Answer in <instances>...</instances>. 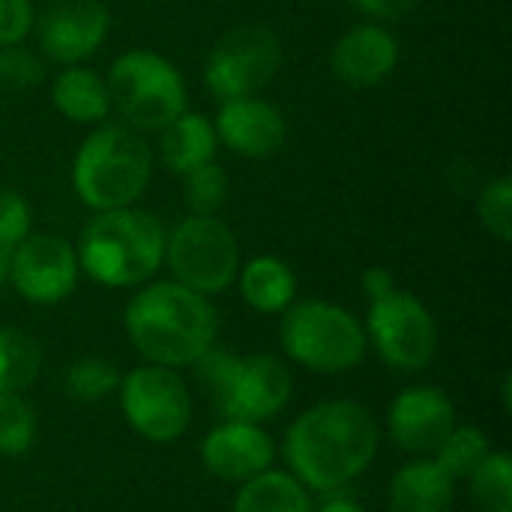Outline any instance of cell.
<instances>
[{
	"label": "cell",
	"mask_w": 512,
	"mask_h": 512,
	"mask_svg": "<svg viewBox=\"0 0 512 512\" xmlns=\"http://www.w3.org/2000/svg\"><path fill=\"white\" fill-rule=\"evenodd\" d=\"M45 81V60L30 51L24 42L0 48V87L3 90H27Z\"/></svg>",
	"instance_id": "cell-30"
},
{
	"label": "cell",
	"mask_w": 512,
	"mask_h": 512,
	"mask_svg": "<svg viewBox=\"0 0 512 512\" xmlns=\"http://www.w3.org/2000/svg\"><path fill=\"white\" fill-rule=\"evenodd\" d=\"M39 57L54 66H75L93 57L108 33L111 12L102 0H51L33 24Z\"/></svg>",
	"instance_id": "cell-13"
},
{
	"label": "cell",
	"mask_w": 512,
	"mask_h": 512,
	"mask_svg": "<svg viewBox=\"0 0 512 512\" xmlns=\"http://www.w3.org/2000/svg\"><path fill=\"white\" fill-rule=\"evenodd\" d=\"M228 174L213 159L183 174V201L195 216H216L228 201Z\"/></svg>",
	"instance_id": "cell-26"
},
{
	"label": "cell",
	"mask_w": 512,
	"mask_h": 512,
	"mask_svg": "<svg viewBox=\"0 0 512 512\" xmlns=\"http://www.w3.org/2000/svg\"><path fill=\"white\" fill-rule=\"evenodd\" d=\"M456 480L435 462L405 465L390 483V512H453Z\"/></svg>",
	"instance_id": "cell-20"
},
{
	"label": "cell",
	"mask_w": 512,
	"mask_h": 512,
	"mask_svg": "<svg viewBox=\"0 0 512 512\" xmlns=\"http://www.w3.org/2000/svg\"><path fill=\"white\" fill-rule=\"evenodd\" d=\"M390 435L414 456H432L456 426V408L438 387H408L390 405Z\"/></svg>",
	"instance_id": "cell-16"
},
{
	"label": "cell",
	"mask_w": 512,
	"mask_h": 512,
	"mask_svg": "<svg viewBox=\"0 0 512 512\" xmlns=\"http://www.w3.org/2000/svg\"><path fill=\"white\" fill-rule=\"evenodd\" d=\"M162 219L141 207H117L93 213L75 243L78 267L105 288L147 285L165 264Z\"/></svg>",
	"instance_id": "cell-3"
},
{
	"label": "cell",
	"mask_w": 512,
	"mask_h": 512,
	"mask_svg": "<svg viewBox=\"0 0 512 512\" xmlns=\"http://www.w3.org/2000/svg\"><path fill=\"white\" fill-rule=\"evenodd\" d=\"M165 264L174 282L213 297L234 285L240 270V243L219 216H183L165 234Z\"/></svg>",
	"instance_id": "cell-8"
},
{
	"label": "cell",
	"mask_w": 512,
	"mask_h": 512,
	"mask_svg": "<svg viewBox=\"0 0 512 512\" xmlns=\"http://www.w3.org/2000/svg\"><path fill=\"white\" fill-rule=\"evenodd\" d=\"M234 512H312V501L294 474L264 471L240 483Z\"/></svg>",
	"instance_id": "cell-22"
},
{
	"label": "cell",
	"mask_w": 512,
	"mask_h": 512,
	"mask_svg": "<svg viewBox=\"0 0 512 512\" xmlns=\"http://www.w3.org/2000/svg\"><path fill=\"white\" fill-rule=\"evenodd\" d=\"M282 315L279 339L297 366L336 375L363 363L366 327L348 309L330 300H294Z\"/></svg>",
	"instance_id": "cell-7"
},
{
	"label": "cell",
	"mask_w": 512,
	"mask_h": 512,
	"mask_svg": "<svg viewBox=\"0 0 512 512\" xmlns=\"http://www.w3.org/2000/svg\"><path fill=\"white\" fill-rule=\"evenodd\" d=\"M36 414L21 393H0V456H21L33 447Z\"/></svg>",
	"instance_id": "cell-28"
},
{
	"label": "cell",
	"mask_w": 512,
	"mask_h": 512,
	"mask_svg": "<svg viewBox=\"0 0 512 512\" xmlns=\"http://www.w3.org/2000/svg\"><path fill=\"white\" fill-rule=\"evenodd\" d=\"M195 366L210 387L216 408L240 423L270 420L288 405L294 390L291 369L273 354L237 357L213 345Z\"/></svg>",
	"instance_id": "cell-6"
},
{
	"label": "cell",
	"mask_w": 512,
	"mask_h": 512,
	"mask_svg": "<svg viewBox=\"0 0 512 512\" xmlns=\"http://www.w3.org/2000/svg\"><path fill=\"white\" fill-rule=\"evenodd\" d=\"M120 369L99 357H81L66 369V393L75 402H99L120 387Z\"/></svg>",
	"instance_id": "cell-27"
},
{
	"label": "cell",
	"mask_w": 512,
	"mask_h": 512,
	"mask_svg": "<svg viewBox=\"0 0 512 512\" xmlns=\"http://www.w3.org/2000/svg\"><path fill=\"white\" fill-rule=\"evenodd\" d=\"M51 105L78 126H99L111 117V96L105 75L96 69L75 63L60 66L57 78L51 81Z\"/></svg>",
	"instance_id": "cell-18"
},
{
	"label": "cell",
	"mask_w": 512,
	"mask_h": 512,
	"mask_svg": "<svg viewBox=\"0 0 512 512\" xmlns=\"http://www.w3.org/2000/svg\"><path fill=\"white\" fill-rule=\"evenodd\" d=\"M318 512H366L357 501H345V498H339V501H327L324 507Z\"/></svg>",
	"instance_id": "cell-35"
},
{
	"label": "cell",
	"mask_w": 512,
	"mask_h": 512,
	"mask_svg": "<svg viewBox=\"0 0 512 512\" xmlns=\"http://www.w3.org/2000/svg\"><path fill=\"white\" fill-rule=\"evenodd\" d=\"M360 285H363V294L369 300H378V297H384V294H390L396 288V279H393V273L387 267H369L363 273Z\"/></svg>",
	"instance_id": "cell-34"
},
{
	"label": "cell",
	"mask_w": 512,
	"mask_h": 512,
	"mask_svg": "<svg viewBox=\"0 0 512 512\" xmlns=\"http://www.w3.org/2000/svg\"><path fill=\"white\" fill-rule=\"evenodd\" d=\"M402 60L399 36L387 24L360 21L348 27L330 48V72L348 87L384 84Z\"/></svg>",
	"instance_id": "cell-14"
},
{
	"label": "cell",
	"mask_w": 512,
	"mask_h": 512,
	"mask_svg": "<svg viewBox=\"0 0 512 512\" xmlns=\"http://www.w3.org/2000/svg\"><path fill=\"white\" fill-rule=\"evenodd\" d=\"M78 252L60 234L30 231L9 255V282L33 306H54L78 288Z\"/></svg>",
	"instance_id": "cell-12"
},
{
	"label": "cell",
	"mask_w": 512,
	"mask_h": 512,
	"mask_svg": "<svg viewBox=\"0 0 512 512\" xmlns=\"http://www.w3.org/2000/svg\"><path fill=\"white\" fill-rule=\"evenodd\" d=\"M477 512H512V462L507 453H489L468 477Z\"/></svg>",
	"instance_id": "cell-25"
},
{
	"label": "cell",
	"mask_w": 512,
	"mask_h": 512,
	"mask_svg": "<svg viewBox=\"0 0 512 512\" xmlns=\"http://www.w3.org/2000/svg\"><path fill=\"white\" fill-rule=\"evenodd\" d=\"M9 255H12V249L0 246V288L9 282Z\"/></svg>",
	"instance_id": "cell-36"
},
{
	"label": "cell",
	"mask_w": 512,
	"mask_h": 512,
	"mask_svg": "<svg viewBox=\"0 0 512 512\" xmlns=\"http://www.w3.org/2000/svg\"><path fill=\"white\" fill-rule=\"evenodd\" d=\"M213 129L219 144L246 159H267L279 153L288 138L285 114L261 96L219 102Z\"/></svg>",
	"instance_id": "cell-15"
},
{
	"label": "cell",
	"mask_w": 512,
	"mask_h": 512,
	"mask_svg": "<svg viewBox=\"0 0 512 512\" xmlns=\"http://www.w3.org/2000/svg\"><path fill=\"white\" fill-rule=\"evenodd\" d=\"M33 231L30 201L18 189H0V246L15 249Z\"/></svg>",
	"instance_id": "cell-31"
},
{
	"label": "cell",
	"mask_w": 512,
	"mask_h": 512,
	"mask_svg": "<svg viewBox=\"0 0 512 512\" xmlns=\"http://www.w3.org/2000/svg\"><path fill=\"white\" fill-rule=\"evenodd\" d=\"M378 453V423L369 408L351 399L321 402L303 411L285 435L291 474L315 492H336L354 483Z\"/></svg>",
	"instance_id": "cell-1"
},
{
	"label": "cell",
	"mask_w": 512,
	"mask_h": 512,
	"mask_svg": "<svg viewBox=\"0 0 512 512\" xmlns=\"http://www.w3.org/2000/svg\"><path fill=\"white\" fill-rule=\"evenodd\" d=\"M126 336L147 363L195 366L219 336L210 297L168 279L144 285L126 306Z\"/></svg>",
	"instance_id": "cell-2"
},
{
	"label": "cell",
	"mask_w": 512,
	"mask_h": 512,
	"mask_svg": "<svg viewBox=\"0 0 512 512\" xmlns=\"http://www.w3.org/2000/svg\"><path fill=\"white\" fill-rule=\"evenodd\" d=\"M477 216L480 225L498 240L510 243L512 240V180L507 174L489 180L480 195H477Z\"/></svg>",
	"instance_id": "cell-29"
},
{
	"label": "cell",
	"mask_w": 512,
	"mask_h": 512,
	"mask_svg": "<svg viewBox=\"0 0 512 512\" xmlns=\"http://www.w3.org/2000/svg\"><path fill=\"white\" fill-rule=\"evenodd\" d=\"M348 6L357 9L366 21L393 24V21L408 18L420 6V0H348Z\"/></svg>",
	"instance_id": "cell-33"
},
{
	"label": "cell",
	"mask_w": 512,
	"mask_h": 512,
	"mask_svg": "<svg viewBox=\"0 0 512 512\" xmlns=\"http://www.w3.org/2000/svg\"><path fill=\"white\" fill-rule=\"evenodd\" d=\"M39 372L42 345L18 327H0V393H24Z\"/></svg>",
	"instance_id": "cell-23"
},
{
	"label": "cell",
	"mask_w": 512,
	"mask_h": 512,
	"mask_svg": "<svg viewBox=\"0 0 512 512\" xmlns=\"http://www.w3.org/2000/svg\"><path fill=\"white\" fill-rule=\"evenodd\" d=\"M156 135H159V159L177 177H183L186 171H192L204 162H213L216 150H219L213 117L189 111V108L180 117H174L165 129H159Z\"/></svg>",
	"instance_id": "cell-19"
},
{
	"label": "cell",
	"mask_w": 512,
	"mask_h": 512,
	"mask_svg": "<svg viewBox=\"0 0 512 512\" xmlns=\"http://www.w3.org/2000/svg\"><path fill=\"white\" fill-rule=\"evenodd\" d=\"M366 339H372L381 360L399 372L426 369L438 351V327L432 312L417 294L402 288L372 300Z\"/></svg>",
	"instance_id": "cell-10"
},
{
	"label": "cell",
	"mask_w": 512,
	"mask_h": 512,
	"mask_svg": "<svg viewBox=\"0 0 512 512\" xmlns=\"http://www.w3.org/2000/svg\"><path fill=\"white\" fill-rule=\"evenodd\" d=\"M33 24V0H0V48L24 42L33 33Z\"/></svg>",
	"instance_id": "cell-32"
},
{
	"label": "cell",
	"mask_w": 512,
	"mask_h": 512,
	"mask_svg": "<svg viewBox=\"0 0 512 512\" xmlns=\"http://www.w3.org/2000/svg\"><path fill=\"white\" fill-rule=\"evenodd\" d=\"M201 459L213 477L225 483H246L270 471L276 459V447L273 438L261 429V423L228 420L204 438Z\"/></svg>",
	"instance_id": "cell-17"
},
{
	"label": "cell",
	"mask_w": 512,
	"mask_h": 512,
	"mask_svg": "<svg viewBox=\"0 0 512 512\" xmlns=\"http://www.w3.org/2000/svg\"><path fill=\"white\" fill-rule=\"evenodd\" d=\"M282 60L285 48L273 27L261 21L237 24L225 30L210 48L204 63V84L219 102L261 96V90L276 81Z\"/></svg>",
	"instance_id": "cell-9"
},
{
	"label": "cell",
	"mask_w": 512,
	"mask_h": 512,
	"mask_svg": "<svg viewBox=\"0 0 512 512\" xmlns=\"http://www.w3.org/2000/svg\"><path fill=\"white\" fill-rule=\"evenodd\" d=\"M111 111L135 132H159L189 108V90L180 69L147 48H132L114 57L108 75Z\"/></svg>",
	"instance_id": "cell-5"
},
{
	"label": "cell",
	"mask_w": 512,
	"mask_h": 512,
	"mask_svg": "<svg viewBox=\"0 0 512 512\" xmlns=\"http://www.w3.org/2000/svg\"><path fill=\"white\" fill-rule=\"evenodd\" d=\"M492 453L489 438L477 426H453V432L441 441V447L432 453L435 462L453 477V480H468L483 459Z\"/></svg>",
	"instance_id": "cell-24"
},
{
	"label": "cell",
	"mask_w": 512,
	"mask_h": 512,
	"mask_svg": "<svg viewBox=\"0 0 512 512\" xmlns=\"http://www.w3.org/2000/svg\"><path fill=\"white\" fill-rule=\"evenodd\" d=\"M117 396L126 423L153 444L177 441L189 429L192 396L177 369L156 363L138 366L120 378Z\"/></svg>",
	"instance_id": "cell-11"
},
{
	"label": "cell",
	"mask_w": 512,
	"mask_h": 512,
	"mask_svg": "<svg viewBox=\"0 0 512 512\" xmlns=\"http://www.w3.org/2000/svg\"><path fill=\"white\" fill-rule=\"evenodd\" d=\"M153 180V150L141 132L105 120L81 141L72 159V189L93 213L132 207Z\"/></svg>",
	"instance_id": "cell-4"
},
{
	"label": "cell",
	"mask_w": 512,
	"mask_h": 512,
	"mask_svg": "<svg viewBox=\"0 0 512 512\" xmlns=\"http://www.w3.org/2000/svg\"><path fill=\"white\" fill-rule=\"evenodd\" d=\"M234 282L246 306L261 315H279L297 300V276L291 264L276 255H255L243 261Z\"/></svg>",
	"instance_id": "cell-21"
}]
</instances>
